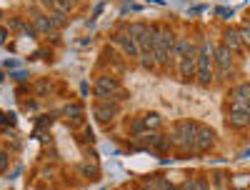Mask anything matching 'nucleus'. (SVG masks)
<instances>
[{"instance_id":"16","label":"nucleus","mask_w":250,"mask_h":190,"mask_svg":"<svg viewBox=\"0 0 250 190\" xmlns=\"http://www.w3.org/2000/svg\"><path fill=\"white\" fill-rule=\"evenodd\" d=\"M185 43H188V38H185V35H178V38H175L173 50H170L173 60H180V58H183V53H185Z\"/></svg>"},{"instance_id":"29","label":"nucleus","mask_w":250,"mask_h":190,"mask_svg":"<svg viewBox=\"0 0 250 190\" xmlns=\"http://www.w3.org/2000/svg\"><path fill=\"white\" fill-rule=\"evenodd\" d=\"M13 78H15V80H28V70H18Z\"/></svg>"},{"instance_id":"17","label":"nucleus","mask_w":250,"mask_h":190,"mask_svg":"<svg viewBox=\"0 0 250 190\" xmlns=\"http://www.w3.org/2000/svg\"><path fill=\"white\" fill-rule=\"evenodd\" d=\"M138 60H140V65H143V68H148V70H155V68H158V63H155V55H153V50H143Z\"/></svg>"},{"instance_id":"27","label":"nucleus","mask_w":250,"mask_h":190,"mask_svg":"<svg viewBox=\"0 0 250 190\" xmlns=\"http://www.w3.org/2000/svg\"><path fill=\"white\" fill-rule=\"evenodd\" d=\"M38 3L43 5V8H50V10H55V8H58V5H55V0H38Z\"/></svg>"},{"instance_id":"11","label":"nucleus","mask_w":250,"mask_h":190,"mask_svg":"<svg viewBox=\"0 0 250 190\" xmlns=\"http://www.w3.org/2000/svg\"><path fill=\"white\" fill-rule=\"evenodd\" d=\"M33 28H35L38 35H50V33H55L53 20H50V15H45V13H40V15L33 18Z\"/></svg>"},{"instance_id":"5","label":"nucleus","mask_w":250,"mask_h":190,"mask_svg":"<svg viewBox=\"0 0 250 190\" xmlns=\"http://www.w3.org/2000/svg\"><path fill=\"white\" fill-rule=\"evenodd\" d=\"M113 43H118V45H120V50H123V55H125V58H140V45L130 38L128 28H125V30H118V33L113 35Z\"/></svg>"},{"instance_id":"6","label":"nucleus","mask_w":250,"mask_h":190,"mask_svg":"<svg viewBox=\"0 0 250 190\" xmlns=\"http://www.w3.org/2000/svg\"><path fill=\"white\" fill-rule=\"evenodd\" d=\"M233 65V50L230 48H225L223 43L215 45V53H213V70L218 78H223V73Z\"/></svg>"},{"instance_id":"2","label":"nucleus","mask_w":250,"mask_h":190,"mask_svg":"<svg viewBox=\"0 0 250 190\" xmlns=\"http://www.w3.org/2000/svg\"><path fill=\"white\" fill-rule=\"evenodd\" d=\"M128 33H130V38L135 40V43L140 45V53L143 50H153V33H150V25L148 23L135 20V23L128 25Z\"/></svg>"},{"instance_id":"20","label":"nucleus","mask_w":250,"mask_h":190,"mask_svg":"<svg viewBox=\"0 0 250 190\" xmlns=\"http://www.w3.org/2000/svg\"><path fill=\"white\" fill-rule=\"evenodd\" d=\"M50 90H53V83H50V80H38V83H35V93H38V95H45V93H50Z\"/></svg>"},{"instance_id":"1","label":"nucleus","mask_w":250,"mask_h":190,"mask_svg":"<svg viewBox=\"0 0 250 190\" xmlns=\"http://www.w3.org/2000/svg\"><path fill=\"white\" fill-rule=\"evenodd\" d=\"M200 128V123L195 120H178L170 130V143L183 153H193V143H195V133Z\"/></svg>"},{"instance_id":"28","label":"nucleus","mask_w":250,"mask_h":190,"mask_svg":"<svg viewBox=\"0 0 250 190\" xmlns=\"http://www.w3.org/2000/svg\"><path fill=\"white\" fill-rule=\"evenodd\" d=\"M218 188H223V173H213V178H210Z\"/></svg>"},{"instance_id":"32","label":"nucleus","mask_w":250,"mask_h":190,"mask_svg":"<svg viewBox=\"0 0 250 190\" xmlns=\"http://www.w3.org/2000/svg\"><path fill=\"white\" fill-rule=\"evenodd\" d=\"M140 190H153V188H148V185H145V188H140Z\"/></svg>"},{"instance_id":"13","label":"nucleus","mask_w":250,"mask_h":190,"mask_svg":"<svg viewBox=\"0 0 250 190\" xmlns=\"http://www.w3.org/2000/svg\"><path fill=\"white\" fill-rule=\"evenodd\" d=\"M78 170H80L83 178H88V180H95V178L100 175V168H98L95 163H80V165H78Z\"/></svg>"},{"instance_id":"22","label":"nucleus","mask_w":250,"mask_h":190,"mask_svg":"<svg viewBox=\"0 0 250 190\" xmlns=\"http://www.w3.org/2000/svg\"><path fill=\"white\" fill-rule=\"evenodd\" d=\"M238 35H240V40H243V45H250V23H243V25L238 28Z\"/></svg>"},{"instance_id":"12","label":"nucleus","mask_w":250,"mask_h":190,"mask_svg":"<svg viewBox=\"0 0 250 190\" xmlns=\"http://www.w3.org/2000/svg\"><path fill=\"white\" fill-rule=\"evenodd\" d=\"M195 80H198V85H203V88L213 85L215 70H213V68H198V70H195Z\"/></svg>"},{"instance_id":"23","label":"nucleus","mask_w":250,"mask_h":190,"mask_svg":"<svg viewBox=\"0 0 250 190\" xmlns=\"http://www.w3.org/2000/svg\"><path fill=\"white\" fill-rule=\"evenodd\" d=\"M193 190H210V180L208 178H195L193 180Z\"/></svg>"},{"instance_id":"30","label":"nucleus","mask_w":250,"mask_h":190,"mask_svg":"<svg viewBox=\"0 0 250 190\" xmlns=\"http://www.w3.org/2000/svg\"><path fill=\"white\" fill-rule=\"evenodd\" d=\"M80 93H83V95L90 93V85H88V83H83V85H80Z\"/></svg>"},{"instance_id":"25","label":"nucleus","mask_w":250,"mask_h":190,"mask_svg":"<svg viewBox=\"0 0 250 190\" xmlns=\"http://www.w3.org/2000/svg\"><path fill=\"white\" fill-rule=\"evenodd\" d=\"M65 115H83V108L78 103H73V105H65Z\"/></svg>"},{"instance_id":"18","label":"nucleus","mask_w":250,"mask_h":190,"mask_svg":"<svg viewBox=\"0 0 250 190\" xmlns=\"http://www.w3.org/2000/svg\"><path fill=\"white\" fill-rule=\"evenodd\" d=\"M50 20H53V28L58 30V28H62L68 23V13H60V10H53L50 13Z\"/></svg>"},{"instance_id":"21","label":"nucleus","mask_w":250,"mask_h":190,"mask_svg":"<svg viewBox=\"0 0 250 190\" xmlns=\"http://www.w3.org/2000/svg\"><path fill=\"white\" fill-rule=\"evenodd\" d=\"M8 168H10V153L8 150H0V175L8 173Z\"/></svg>"},{"instance_id":"19","label":"nucleus","mask_w":250,"mask_h":190,"mask_svg":"<svg viewBox=\"0 0 250 190\" xmlns=\"http://www.w3.org/2000/svg\"><path fill=\"white\" fill-rule=\"evenodd\" d=\"M145 133V123H143V115H138L133 123H130V135L133 138H140Z\"/></svg>"},{"instance_id":"15","label":"nucleus","mask_w":250,"mask_h":190,"mask_svg":"<svg viewBox=\"0 0 250 190\" xmlns=\"http://www.w3.org/2000/svg\"><path fill=\"white\" fill-rule=\"evenodd\" d=\"M230 98L250 103V83H240V85H235V88L230 90Z\"/></svg>"},{"instance_id":"8","label":"nucleus","mask_w":250,"mask_h":190,"mask_svg":"<svg viewBox=\"0 0 250 190\" xmlns=\"http://www.w3.org/2000/svg\"><path fill=\"white\" fill-rule=\"evenodd\" d=\"M228 123H230V128H235V130L250 128V110H240V108L228 103Z\"/></svg>"},{"instance_id":"7","label":"nucleus","mask_w":250,"mask_h":190,"mask_svg":"<svg viewBox=\"0 0 250 190\" xmlns=\"http://www.w3.org/2000/svg\"><path fill=\"white\" fill-rule=\"evenodd\" d=\"M95 98L98 100H105L108 95H113V93H118L120 90V80L118 78H113V75H100L98 80H95Z\"/></svg>"},{"instance_id":"4","label":"nucleus","mask_w":250,"mask_h":190,"mask_svg":"<svg viewBox=\"0 0 250 190\" xmlns=\"http://www.w3.org/2000/svg\"><path fill=\"white\" fill-rule=\"evenodd\" d=\"M118 113H120V105L118 103H103V100H98L93 105V115H95V120L100 125H110Z\"/></svg>"},{"instance_id":"9","label":"nucleus","mask_w":250,"mask_h":190,"mask_svg":"<svg viewBox=\"0 0 250 190\" xmlns=\"http://www.w3.org/2000/svg\"><path fill=\"white\" fill-rule=\"evenodd\" d=\"M195 70H198V58H180L178 60V73H180V78L183 80H190V78H195Z\"/></svg>"},{"instance_id":"24","label":"nucleus","mask_w":250,"mask_h":190,"mask_svg":"<svg viewBox=\"0 0 250 190\" xmlns=\"http://www.w3.org/2000/svg\"><path fill=\"white\" fill-rule=\"evenodd\" d=\"M215 15L220 20H230L233 18V8H215Z\"/></svg>"},{"instance_id":"14","label":"nucleus","mask_w":250,"mask_h":190,"mask_svg":"<svg viewBox=\"0 0 250 190\" xmlns=\"http://www.w3.org/2000/svg\"><path fill=\"white\" fill-rule=\"evenodd\" d=\"M143 123H145V130H158L163 125V115L160 113H145L143 115Z\"/></svg>"},{"instance_id":"31","label":"nucleus","mask_w":250,"mask_h":190,"mask_svg":"<svg viewBox=\"0 0 250 190\" xmlns=\"http://www.w3.org/2000/svg\"><path fill=\"white\" fill-rule=\"evenodd\" d=\"M163 190H180V188H178V185H170V183H165V188H163Z\"/></svg>"},{"instance_id":"26","label":"nucleus","mask_w":250,"mask_h":190,"mask_svg":"<svg viewBox=\"0 0 250 190\" xmlns=\"http://www.w3.org/2000/svg\"><path fill=\"white\" fill-rule=\"evenodd\" d=\"M80 140H83V143H88V145H93V140H95V138H93V130L85 128V130L80 133Z\"/></svg>"},{"instance_id":"3","label":"nucleus","mask_w":250,"mask_h":190,"mask_svg":"<svg viewBox=\"0 0 250 190\" xmlns=\"http://www.w3.org/2000/svg\"><path fill=\"white\" fill-rule=\"evenodd\" d=\"M215 130L208 128V125H200L195 133V143H193V153H210L215 148Z\"/></svg>"},{"instance_id":"10","label":"nucleus","mask_w":250,"mask_h":190,"mask_svg":"<svg viewBox=\"0 0 250 190\" xmlns=\"http://www.w3.org/2000/svg\"><path fill=\"white\" fill-rule=\"evenodd\" d=\"M223 45H225V48H230L233 53L245 50V45H243V40H240V35H238L235 28H228V30L223 33Z\"/></svg>"},{"instance_id":"33","label":"nucleus","mask_w":250,"mask_h":190,"mask_svg":"<svg viewBox=\"0 0 250 190\" xmlns=\"http://www.w3.org/2000/svg\"><path fill=\"white\" fill-rule=\"evenodd\" d=\"M0 23H3V10H0Z\"/></svg>"}]
</instances>
